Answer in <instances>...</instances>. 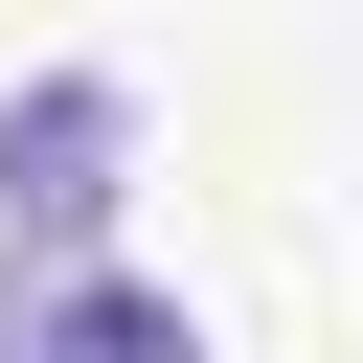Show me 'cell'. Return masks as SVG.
<instances>
[{"mask_svg": "<svg viewBox=\"0 0 363 363\" xmlns=\"http://www.w3.org/2000/svg\"><path fill=\"white\" fill-rule=\"evenodd\" d=\"M0 363H204V318L91 250V272H0Z\"/></svg>", "mask_w": 363, "mask_h": 363, "instance_id": "obj_2", "label": "cell"}, {"mask_svg": "<svg viewBox=\"0 0 363 363\" xmlns=\"http://www.w3.org/2000/svg\"><path fill=\"white\" fill-rule=\"evenodd\" d=\"M136 204V68H45L0 91V272H91Z\"/></svg>", "mask_w": 363, "mask_h": 363, "instance_id": "obj_1", "label": "cell"}]
</instances>
